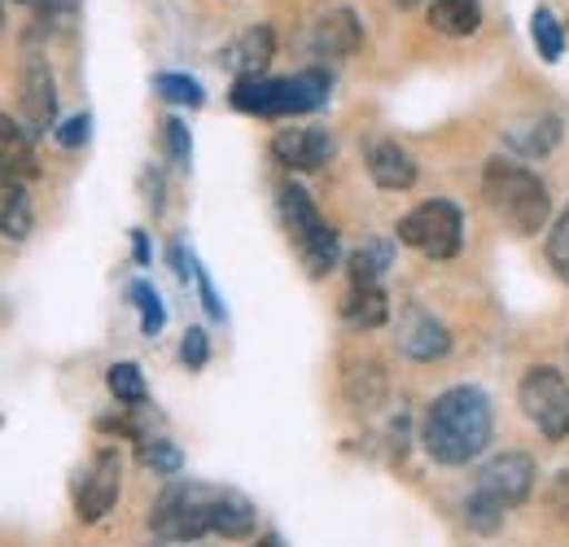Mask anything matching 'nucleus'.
Wrapping results in <instances>:
<instances>
[{"mask_svg": "<svg viewBox=\"0 0 569 547\" xmlns=\"http://www.w3.org/2000/svg\"><path fill=\"white\" fill-rule=\"evenodd\" d=\"M31 228H36V210H31L27 180L13 176V171H0V237L27 241Z\"/></svg>", "mask_w": 569, "mask_h": 547, "instance_id": "17", "label": "nucleus"}, {"mask_svg": "<svg viewBox=\"0 0 569 547\" xmlns=\"http://www.w3.org/2000/svg\"><path fill=\"white\" fill-rule=\"evenodd\" d=\"M482 198L503 219V228L517 232V237H535V232L548 228V215H552L548 185L521 162L491 158L487 171H482Z\"/></svg>", "mask_w": 569, "mask_h": 547, "instance_id": "3", "label": "nucleus"}, {"mask_svg": "<svg viewBox=\"0 0 569 547\" xmlns=\"http://www.w3.org/2000/svg\"><path fill=\"white\" fill-rule=\"evenodd\" d=\"M193 280H198V294H202V307H207V316H211V320H223V302H219V294H214L211 276H207V268H202V263L193 268Z\"/></svg>", "mask_w": 569, "mask_h": 547, "instance_id": "32", "label": "nucleus"}, {"mask_svg": "<svg viewBox=\"0 0 569 547\" xmlns=\"http://www.w3.org/2000/svg\"><path fill=\"white\" fill-rule=\"evenodd\" d=\"M399 350L408 355V359H417V364H433V359H442L447 350H451V334H447V325L426 311L421 302H408L403 307V316H399Z\"/></svg>", "mask_w": 569, "mask_h": 547, "instance_id": "10", "label": "nucleus"}, {"mask_svg": "<svg viewBox=\"0 0 569 547\" xmlns=\"http://www.w3.org/2000/svg\"><path fill=\"white\" fill-rule=\"evenodd\" d=\"M162 145H167V158H171L180 171H189V162H193V140H189V128H184L180 119H162Z\"/></svg>", "mask_w": 569, "mask_h": 547, "instance_id": "29", "label": "nucleus"}, {"mask_svg": "<svg viewBox=\"0 0 569 547\" xmlns=\"http://www.w3.org/2000/svg\"><path fill=\"white\" fill-rule=\"evenodd\" d=\"M395 232H399L403 246H412V250H421L426 259L442 263V259H456V255H460V241H465V215H460V206L456 202L433 198V202H421L417 210H408V215L399 219Z\"/></svg>", "mask_w": 569, "mask_h": 547, "instance_id": "6", "label": "nucleus"}, {"mask_svg": "<svg viewBox=\"0 0 569 547\" xmlns=\"http://www.w3.org/2000/svg\"><path fill=\"white\" fill-rule=\"evenodd\" d=\"M132 250H137V263H149V241H144V232H132Z\"/></svg>", "mask_w": 569, "mask_h": 547, "instance_id": "36", "label": "nucleus"}, {"mask_svg": "<svg viewBox=\"0 0 569 547\" xmlns=\"http://www.w3.org/2000/svg\"><path fill=\"white\" fill-rule=\"evenodd\" d=\"M106 386H110V395H114L123 408H141L144 399H149L144 372L137 368V364H110V372H106Z\"/></svg>", "mask_w": 569, "mask_h": 547, "instance_id": "23", "label": "nucleus"}, {"mask_svg": "<svg viewBox=\"0 0 569 547\" xmlns=\"http://www.w3.org/2000/svg\"><path fill=\"white\" fill-rule=\"evenodd\" d=\"M429 22H433V31L460 40V36H473L478 31L482 9H478V0H433L429 4Z\"/></svg>", "mask_w": 569, "mask_h": 547, "instance_id": "20", "label": "nucleus"}, {"mask_svg": "<svg viewBox=\"0 0 569 547\" xmlns=\"http://www.w3.org/2000/svg\"><path fill=\"white\" fill-rule=\"evenodd\" d=\"M386 395V377H381V364H356L347 372V399L356 408H377Z\"/></svg>", "mask_w": 569, "mask_h": 547, "instance_id": "22", "label": "nucleus"}, {"mask_svg": "<svg viewBox=\"0 0 569 547\" xmlns=\"http://www.w3.org/2000/svg\"><path fill=\"white\" fill-rule=\"evenodd\" d=\"M329 88H333L329 70L307 67V70H298V74H289V79H268V74H259V79H237L232 92H228V101H232V110H241V115L289 119V115H311V110H320V106L329 101Z\"/></svg>", "mask_w": 569, "mask_h": 547, "instance_id": "4", "label": "nucleus"}, {"mask_svg": "<svg viewBox=\"0 0 569 547\" xmlns=\"http://www.w3.org/2000/svg\"><path fill=\"white\" fill-rule=\"evenodd\" d=\"M535 490V460L526 451H503L478 469V478L465 495V521L478 535H496L503 526V513L526 504Z\"/></svg>", "mask_w": 569, "mask_h": 547, "instance_id": "2", "label": "nucleus"}, {"mask_svg": "<svg viewBox=\"0 0 569 547\" xmlns=\"http://www.w3.org/2000/svg\"><path fill=\"white\" fill-rule=\"evenodd\" d=\"M254 547H284V539H281V535H263Z\"/></svg>", "mask_w": 569, "mask_h": 547, "instance_id": "37", "label": "nucleus"}, {"mask_svg": "<svg viewBox=\"0 0 569 547\" xmlns=\"http://www.w3.org/2000/svg\"><path fill=\"white\" fill-rule=\"evenodd\" d=\"M496 434V411L487 390L478 386H451L442 390L426 411V425H421V442H426L429 460L433 465H469L487 451Z\"/></svg>", "mask_w": 569, "mask_h": 547, "instance_id": "1", "label": "nucleus"}, {"mask_svg": "<svg viewBox=\"0 0 569 547\" xmlns=\"http://www.w3.org/2000/svg\"><path fill=\"white\" fill-rule=\"evenodd\" d=\"M272 158L284 171H320L333 158V137L325 128H284L272 137Z\"/></svg>", "mask_w": 569, "mask_h": 547, "instance_id": "12", "label": "nucleus"}, {"mask_svg": "<svg viewBox=\"0 0 569 547\" xmlns=\"http://www.w3.org/2000/svg\"><path fill=\"white\" fill-rule=\"evenodd\" d=\"M342 320L359 329V334H368V329H381L386 320H390V298H386V289L381 285H351V294H347V302H342Z\"/></svg>", "mask_w": 569, "mask_h": 547, "instance_id": "18", "label": "nucleus"}, {"mask_svg": "<svg viewBox=\"0 0 569 547\" xmlns=\"http://www.w3.org/2000/svg\"><path fill=\"white\" fill-rule=\"evenodd\" d=\"M153 92H158L162 101H171V106H189V110H198V106L207 101L202 83H198V79H189V74H176V70L153 74Z\"/></svg>", "mask_w": 569, "mask_h": 547, "instance_id": "24", "label": "nucleus"}, {"mask_svg": "<svg viewBox=\"0 0 569 547\" xmlns=\"http://www.w3.org/2000/svg\"><path fill=\"white\" fill-rule=\"evenodd\" d=\"M53 137H58L62 149H79V145H88V137H92V119H88V115H74L67 123H58Z\"/></svg>", "mask_w": 569, "mask_h": 547, "instance_id": "31", "label": "nucleus"}, {"mask_svg": "<svg viewBox=\"0 0 569 547\" xmlns=\"http://www.w3.org/2000/svg\"><path fill=\"white\" fill-rule=\"evenodd\" d=\"M0 27H4V0H0Z\"/></svg>", "mask_w": 569, "mask_h": 547, "instance_id": "39", "label": "nucleus"}, {"mask_svg": "<svg viewBox=\"0 0 569 547\" xmlns=\"http://www.w3.org/2000/svg\"><path fill=\"white\" fill-rule=\"evenodd\" d=\"M119 490H123V456L114 447H106V451L92 456L83 478L74 481V517L88 521V526L101 521L119 504Z\"/></svg>", "mask_w": 569, "mask_h": 547, "instance_id": "9", "label": "nucleus"}, {"mask_svg": "<svg viewBox=\"0 0 569 547\" xmlns=\"http://www.w3.org/2000/svg\"><path fill=\"white\" fill-rule=\"evenodd\" d=\"M363 167H368L372 185L386 189V193H408V189L417 185V162H412V153H408L403 145H395V140H372L368 153H363Z\"/></svg>", "mask_w": 569, "mask_h": 547, "instance_id": "13", "label": "nucleus"}, {"mask_svg": "<svg viewBox=\"0 0 569 547\" xmlns=\"http://www.w3.org/2000/svg\"><path fill=\"white\" fill-rule=\"evenodd\" d=\"M521 411L530 416V425L543 434V438H566L569 434V377L552 364H535L526 377H521Z\"/></svg>", "mask_w": 569, "mask_h": 547, "instance_id": "7", "label": "nucleus"}, {"mask_svg": "<svg viewBox=\"0 0 569 547\" xmlns=\"http://www.w3.org/2000/svg\"><path fill=\"white\" fill-rule=\"evenodd\" d=\"M137 456H141L144 469L158 474V478H176L184 469V451L176 442H167V438H144L141 447H137Z\"/></svg>", "mask_w": 569, "mask_h": 547, "instance_id": "25", "label": "nucleus"}, {"mask_svg": "<svg viewBox=\"0 0 569 547\" xmlns=\"http://www.w3.org/2000/svg\"><path fill=\"white\" fill-rule=\"evenodd\" d=\"M548 263L569 285V206L552 219V228H548Z\"/></svg>", "mask_w": 569, "mask_h": 547, "instance_id": "28", "label": "nucleus"}, {"mask_svg": "<svg viewBox=\"0 0 569 547\" xmlns=\"http://www.w3.org/2000/svg\"><path fill=\"white\" fill-rule=\"evenodd\" d=\"M277 210H281V223L284 232H289V241L293 246H307L311 237H320L329 223H325V215L316 210V202H311V193L302 189V185H281V193H277Z\"/></svg>", "mask_w": 569, "mask_h": 547, "instance_id": "16", "label": "nucleus"}, {"mask_svg": "<svg viewBox=\"0 0 569 547\" xmlns=\"http://www.w3.org/2000/svg\"><path fill=\"white\" fill-rule=\"evenodd\" d=\"M141 185H144V193H149V198H144V202H149V210H153V215H162V193H167V185H162V176H158V171H144L141 176Z\"/></svg>", "mask_w": 569, "mask_h": 547, "instance_id": "33", "label": "nucleus"}, {"mask_svg": "<svg viewBox=\"0 0 569 547\" xmlns=\"http://www.w3.org/2000/svg\"><path fill=\"white\" fill-rule=\"evenodd\" d=\"M180 359H184V368H207V359H211V338L202 334V329H189L184 334V342H180Z\"/></svg>", "mask_w": 569, "mask_h": 547, "instance_id": "30", "label": "nucleus"}, {"mask_svg": "<svg viewBox=\"0 0 569 547\" xmlns=\"http://www.w3.org/2000/svg\"><path fill=\"white\" fill-rule=\"evenodd\" d=\"M535 49H539V58L543 62H561L566 58V31H561V22H557V13L552 9H535Z\"/></svg>", "mask_w": 569, "mask_h": 547, "instance_id": "26", "label": "nucleus"}, {"mask_svg": "<svg viewBox=\"0 0 569 547\" xmlns=\"http://www.w3.org/2000/svg\"><path fill=\"white\" fill-rule=\"evenodd\" d=\"M18 110H22V128L27 137H49L58 132V79L49 70V58L44 53H27L22 58V74H18Z\"/></svg>", "mask_w": 569, "mask_h": 547, "instance_id": "8", "label": "nucleus"}, {"mask_svg": "<svg viewBox=\"0 0 569 547\" xmlns=\"http://www.w3.org/2000/svg\"><path fill=\"white\" fill-rule=\"evenodd\" d=\"M228 495L232 490L207 486V481H171L153 499L149 530L162 544H198V539L214 535V521H219V508L228 504Z\"/></svg>", "mask_w": 569, "mask_h": 547, "instance_id": "5", "label": "nucleus"}, {"mask_svg": "<svg viewBox=\"0 0 569 547\" xmlns=\"http://www.w3.org/2000/svg\"><path fill=\"white\" fill-rule=\"evenodd\" d=\"M128 298H132V307L141 311V334L144 338H158L162 325H167V311H162V298L153 294V285H149V280H132V285H128Z\"/></svg>", "mask_w": 569, "mask_h": 547, "instance_id": "27", "label": "nucleus"}, {"mask_svg": "<svg viewBox=\"0 0 569 547\" xmlns=\"http://www.w3.org/2000/svg\"><path fill=\"white\" fill-rule=\"evenodd\" d=\"M561 137H566V123L557 115H526L503 128V145L512 149V158H548Z\"/></svg>", "mask_w": 569, "mask_h": 547, "instance_id": "14", "label": "nucleus"}, {"mask_svg": "<svg viewBox=\"0 0 569 547\" xmlns=\"http://www.w3.org/2000/svg\"><path fill=\"white\" fill-rule=\"evenodd\" d=\"M0 171H13V176H22V180H31V176L40 171L36 145L27 137V128L13 123L4 110H0Z\"/></svg>", "mask_w": 569, "mask_h": 547, "instance_id": "19", "label": "nucleus"}, {"mask_svg": "<svg viewBox=\"0 0 569 547\" xmlns=\"http://www.w3.org/2000/svg\"><path fill=\"white\" fill-rule=\"evenodd\" d=\"M395 4H399V9H412V4H421V0H395Z\"/></svg>", "mask_w": 569, "mask_h": 547, "instance_id": "38", "label": "nucleus"}, {"mask_svg": "<svg viewBox=\"0 0 569 547\" xmlns=\"http://www.w3.org/2000/svg\"><path fill=\"white\" fill-rule=\"evenodd\" d=\"M552 508H557V513H561V517L569 521V474H561V478H557V490H552Z\"/></svg>", "mask_w": 569, "mask_h": 547, "instance_id": "35", "label": "nucleus"}, {"mask_svg": "<svg viewBox=\"0 0 569 547\" xmlns=\"http://www.w3.org/2000/svg\"><path fill=\"white\" fill-rule=\"evenodd\" d=\"M359 44H363V27H359L356 9H329V13H320L316 27H311V53L325 58V62L356 58Z\"/></svg>", "mask_w": 569, "mask_h": 547, "instance_id": "11", "label": "nucleus"}, {"mask_svg": "<svg viewBox=\"0 0 569 547\" xmlns=\"http://www.w3.org/2000/svg\"><path fill=\"white\" fill-rule=\"evenodd\" d=\"M390 263H395V246H390V241H368V246H359L356 255H351V263H347L351 285H381V276L390 272Z\"/></svg>", "mask_w": 569, "mask_h": 547, "instance_id": "21", "label": "nucleus"}, {"mask_svg": "<svg viewBox=\"0 0 569 547\" xmlns=\"http://www.w3.org/2000/svg\"><path fill=\"white\" fill-rule=\"evenodd\" d=\"M272 58H277V36H272V27H250V31H241V36L223 49V67L232 70L237 79H259Z\"/></svg>", "mask_w": 569, "mask_h": 547, "instance_id": "15", "label": "nucleus"}, {"mask_svg": "<svg viewBox=\"0 0 569 547\" xmlns=\"http://www.w3.org/2000/svg\"><path fill=\"white\" fill-rule=\"evenodd\" d=\"M18 4H27L36 13H71L79 0H18Z\"/></svg>", "mask_w": 569, "mask_h": 547, "instance_id": "34", "label": "nucleus"}]
</instances>
